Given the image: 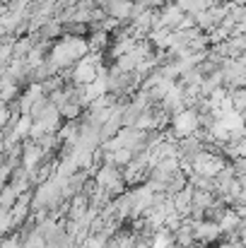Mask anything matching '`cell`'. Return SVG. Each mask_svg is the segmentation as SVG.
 <instances>
[{
  "mask_svg": "<svg viewBox=\"0 0 246 248\" xmlns=\"http://www.w3.org/2000/svg\"><path fill=\"white\" fill-rule=\"evenodd\" d=\"M193 232H196V241H200V244H215L220 239V234H222L220 224L213 222V219H198V222H193Z\"/></svg>",
  "mask_w": 246,
  "mask_h": 248,
  "instance_id": "9c48e42d",
  "label": "cell"
},
{
  "mask_svg": "<svg viewBox=\"0 0 246 248\" xmlns=\"http://www.w3.org/2000/svg\"><path fill=\"white\" fill-rule=\"evenodd\" d=\"M217 224H220L222 234H230V236H234L239 229H244V219L239 217V212H237V210H227V212H225V217H222Z\"/></svg>",
  "mask_w": 246,
  "mask_h": 248,
  "instance_id": "4fadbf2b",
  "label": "cell"
},
{
  "mask_svg": "<svg viewBox=\"0 0 246 248\" xmlns=\"http://www.w3.org/2000/svg\"><path fill=\"white\" fill-rule=\"evenodd\" d=\"M244 94H246V87H244Z\"/></svg>",
  "mask_w": 246,
  "mask_h": 248,
  "instance_id": "cb8c5ba5",
  "label": "cell"
},
{
  "mask_svg": "<svg viewBox=\"0 0 246 248\" xmlns=\"http://www.w3.org/2000/svg\"><path fill=\"white\" fill-rule=\"evenodd\" d=\"M183 104H186V87L183 84H171V89L166 92V96L162 99V106L166 113H179L183 111Z\"/></svg>",
  "mask_w": 246,
  "mask_h": 248,
  "instance_id": "7c38bea8",
  "label": "cell"
},
{
  "mask_svg": "<svg viewBox=\"0 0 246 248\" xmlns=\"http://www.w3.org/2000/svg\"><path fill=\"white\" fill-rule=\"evenodd\" d=\"M104 244H106V232L104 234H97V236H89L84 248H104Z\"/></svg>",
  "mask_w": 246,
  "mask_h": 248,
  "instance_id": "44dd1931",
  "label": "cell"
},
{
  "mask_svg": "<svg viewBox=\"0 0 246 248\" xmlns=\"http://www.w3.org/2000/svg\"><path fill=\"white\" fill-rule=\"evenodd\" d=\"M162 125V121L152 113V111H145L140 118H138V123H135V128H140V130H145V133H150V130H155V128H160Z\"/></svg>",
  "mask_w": 246,
  "mask_h": 248,
  "instance_id": "2e32d148",
  "label": "cell"
},
{
  "mask_svg": "<svg viewBox=\"0 0 246 248\" xmlns=\"http://www.w3.org/2000/svg\"><path fill=\"white\" fill-rule=\"evenodd\" d=\"M222 78L225 82L232 84V87H239L246 82V63L242 58H227L222 63Z\"/></svg>",
  "mask_w": 246,
  "mask_h": 248,
  "instance_id": "ba28073f",
  "label": "cell"
},
{
  "mask_svg": "<svg viewBox=\"0 0 246 248\" xmlns=\"http://www.w3.org/2000/svg\"><path fill=\"white\" fill-rule=\"evenodd\" d=\"M44 155H46V150H44L39 142H29V145H24V147H22V166L34 176L36 169H39L41 162H44Z\"/></svg>",
  "mask_w": 246,
  "mask_h": 248,
  "instance_id": "8fae6325",
  "label": "cell"
},
{
  "mask_svg": "<svg viewBox=\"0 0 246 248\" xmlns=\"http://www.w3.org/2000/svg\"><path fill=\"white\" fill-rule=\"evenodd\" d=\"M80 104L82 101H75V99H73V101H68V104L61 108V113H63L66 118H78V113H80Z\"/></svg>",
  "mask_w": 246,
  "mask_h": 248,
  "instance_id": "ffe728a7",
  "label": "cell"
},
{
  "mask_svg": "<svg viewBox=\"0 0 246 248\" xmlns=\"http://www.w3.org/2000/svg\"><path fill=\"white\" fill-rule=\"evenodd\" d=\"M123 183H126V176L118 171V166L104 164L97 171V188L104 190L106 195L121 193V190H123Z\"/></svg>",
  "mask_w": 246,
  "mask_h": 248,
  "instance_id": "3957f363",
  "label": "cell"
},
{
  "mask_svg": "<svg viewBox=\"0 0 246 248\" xmlns=\"http://www.w3.org/2000/svg\"><path fill=\"white\" fill-rule=\"evenodd\" d=\"M118 140H121L123 150H131L133 155L140 152V150H145V147L150 145V142H148V133L140 130V128H135V125H126V128H121Z\"/></svg>",
  "mask_w": 246,
  "mask_h": 248,
  "instance_id": "8992f818",
  "label": "cell"
},
{
  "mask_svg": "<svg viewBox=\"0 0 246 248\" xmlns=\"http://www.w3.org/2000/svg\"><path fill=\"white\" fill-rule=\"evenodd\" d=\"M133 159V152L131 150H118V152H109L106 155V164L111 166H128Z\"/></svg>",
  "mask_w": 246,
  "mask_h": 248,
  "instance_id": "e0dca14e",
  "label": "cell"
},
{
  "mask_svg": "<svg viewBox=\"0 0 246 248\" xmlns=\"http://www.w3.org/2000/svg\"><path fill=\"white\" fill-rule=\"evenodd\" d=\"M97 61H99V58H92V56L82 58L80 63L75 65V70H73V82L80 84V87H87V84L94 82V80L101 75V70H99Z\"/></svg>",
  "mask_w": 246,
  "mask_h": 248,
  "instance_id": "52a82bcc",
  "label": "cell"
},
{
  "mask_svg": "<svg viewBox=\"0 0 246 248\" xmlns=\"http://www.w3.org/2000/svg\"><path fill=\"white\" fill-rule=\"evenodd\" d=\"M2 248H22V241H19V234L17 236H7L2 241Z\"/></svg>",
  "mask_w": 246,
  "mask_h": 248,
  "instance_id": "7402d4cb",
  "label": "cell"
},
{
  "mask_svg": "<svg viewBox=\"0 0 246 248\" xmlns=\"http://www.w3.org/2000/svg\"><path fill=\"white\" fill-rule=\"evenodd\" d=\"M61 198H63V188H61L53 178H49V181H46V183H41V186H39V190L34 193L32 210L46 212L49 207H56V205L61 202Z\"/></svg>",
  "mask_w": 246,
  "mask_h": 248,
  "instance_id": "7a4b0ae2",
  "label": "cell"
},
{
  "mask_svg": "<svg viewBox=\"0 0 246 248\" xmlns=\"http://www.w3.org/2000/svg\"><path fill=\"white\" fill-rule=\"evenodd\" d=\"M17 200H19V195H17V193H15V188L7 183V186H5V190H2V212H10V210H15Z\"/></svg>",
  "mask_w": 246,
  "mask_h": 248,
  "instance_id": "d6986e66",
  "label": "cell"
},
{
  "mask_svg": "<svg viewBox=\"0 0 246 248\" xmlns=\"http://www.w3.org/2000/svg\"><path fill=\"white\" fill-rule=\"evenodd\" d=\"M150 246L152 248H176V239H174V234H171L169 229H162V232H157V234L152 236Z\"/></svg>",
  "mask_w": 246,
  "mask_h": 248,
  "instance_id": "9a60e30c",
  "label": "cell"
},
{
  "mask_svg": "<svg viewBox=\"0 0 246 248\" xmlns=\"http://www.w3.org/2000/svg\"><path fill=\"white\" fill-rule=\"evenodd\" d=\"M160 2H166V5H171V0H160Z\"/></svg>",
  "mask_w": 246,
  "mask_h": 248,
  "instance_id": "603a6c76",
  "label": "cell"
},
{
  "mask_svg": "<svg viewBox=\"0 0 246 248\" xmlns=\"http://www.w3.org/2000/svg\"><path fill=\"white\" fill-rule=\"evenodd\" d=\"M106 92H109V73H104L101 70V75L94 80L92 84H87V87H82V104H94L97 99H101V96H106Z\"/></svg>",
  "mask_w": 246,
  "mask_h": 248,
  "instance_id": "30bf717a",
  "label": "cell"
},
{
  "mask_svg": "<svg viewBox=\"0 0 246 248\" xmlns=\"http://www.w3.org/2000/svg\"><path fill=\"white\" fill-rule=\"evenodd\" d=\"M200 125V113L196 108H183L171 118V130L176 138H191Z\"/></svg>",
  "mask_w": 246,
  "mask_h": 248,
  "instance_id": "5b68a950",
  "label": "cell"
},
{
  "mask_svg": "<svg viewBox=\"0 0 246 248\" xmlns=\"http://www.w3.org/2000/svg\"><path fill=\"white\" fill-rule=\"evenodd\" d=\"M87 56H89V46L82 36H66V39L53 44L46 65L51 68V73H56V70H63L73 63H80Z\"/></svg>",
  "mask_w": 246,
  "mask_h": 248,
  "instance_id": "6da1fadb",
  "label": "cell"
},
{
  "mask_svg": "<svg viewBox=\"0 0 246 248\" xmlns=\"http://www.w3.org/2000/svg\"><path fill=\"white\" fill-rule=\"evenodd\" d=\"M174 239H176V246L181 248H193L196 241V232H193V222H183L176 232H174Z\"/></svg>",
  "mask_w": 246,
  "mask_h": 248,
  "instance_id": "5bb4252c",
  "label": "cell"
},
{
  "mask_svg": "<svg viewBox=\"0 0 246 248\" xmlns=\"http://www.w3.org/2000/svg\"><path fill=\"white\" fill-rule=\"evenodd\" d=\"M22 248H49V244H46V236H44L39 229H34V232H29V234L24 236Z\"/></svg>",
  "mask_w": 246,
  "mask_h": 248,
  "instance_id": "ac0fdd59",
  "label": "cell"
},
{
  "mask_svg": "<svg viewBox=\"0 0 246 248\" xmlns=\"http://www.w3.org/2000/svg\"><path fill=\"white\" fill-rule=\"evenodd\" d=\"M225 169H227L225 159L220 155H213V152H200L193 159V173L205 176V178H217Z\"/></svg>",
  "mask_w": 246,
  "mask_h": 248,
  "instance_id": "277c9868",
  "label": "cell"
},
{
  "mask_svg": "<svg viewBox=\"0 0 246 248\" xmlns=\"http://www.w3.org/2000/svg\"><path fill=\"white\" fill-rule=\"evenodd\" d=\"M5 2H10V0H5Z\"/></svg>",
  "mask_w": 246,
  "mask_h": 248,
  "instance_id": "d4e9b609",
  "label": "cell"
}]
</instances>
